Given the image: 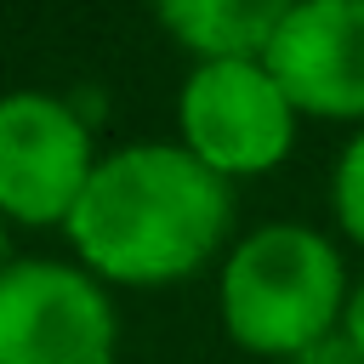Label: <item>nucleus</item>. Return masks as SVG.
Instances as JSON below:
<instances>
[{
    "mask_svg": "<svg viewBox=\"0 0 364 364\" xmlns=\"http://www.w3.org/2000/svg\"><path fill=\"white\" fill-rule=\"evenodd\" d=\"M228 216V176L188 148L136 142L91 171L68 210V239L80 262L114 284H171L222 245Z\"/></svg>",
    "mask_w": 364,
    "mask_h": 364,
    "instance_id": "f257e3e1",
    "label": "nucleus"
},
{
    "mask_svg": "<svg viewBox=\"0 0 364 364\" xmlns=\"http://www.w3.org/2000/svg\"><path fill=\"white\" fill-rule=\"evenodd\" d=\"M341 296H347V273L336 245L290 222L256 228L222 273L228 336L273 358H301L307 347L330 341L341 318Z\"/></svg>",
    "mask_w": 364,
    "mask_h": 364,
    "instance_id": "f03ea898",
    "label": "nucleus"
},
{
    "mask_svg": "<svg viewBox=\"0 0 364 364\" xmlns=\"http://www.w3.org/2000/svg\"><path fill=\"white\" fill-rule=\"evenodd\" d=\"M182 148L210 165L216 176H256L290 154L296 108L262 57H222L199 63L182 85Z\"/></svg>",
    "mask_w": 364,
    "mask_h": 364,
    "instance_id": "7ed1b4c3",
    "label": "nucleus"
},
{
    "mask_svg": "<svg viewBox=\"0 0 364 364\" xmlns=\"http://www.w3.org/2000/svg\"><path fill=\"white\" fill-rule=\"evenodd\" d=\"M0 364H114V307L102 284L63 262L6 267Z\"/></svg>",
    "mask_w": 364,
    "mask_h": 364,
    "instance_id": "20e7f679",
    "label": "nucleus"
},
{
    "mask_svg": "<svg viewBox=\"0 0 364 364\" xmlns=\"http://www.w3.org/2000/svg\"><path fill=\"white\" fill-rule=\"evenodd\" d=\"M85 119L46 91L0 97V210L17 222H68L91 182Z\"/></svg>",
    "mask_w": 364,
    "mask_h": 364,
    "instance_id": "39448f33",
    "label": "nucleus"
},
{
    "mask_svg": "<svg viewBox=\"0 0 364 364\" xmlns=\"http://www.w3.org/2000/svg\"><path fill=\"white\" fill-rule=\"evenodd\" d=\"M262 68L296 114H364V0H296L262 51Z\"/></svg>",
    "mask_w": 364,
    "mask_h": 364,
    "instance_id": "423d86ee",
    "label": "nucleus"
},
{
    "mask_svg": "<svg viewBox=\"0 0 364 364\" xmlns=\"http://www.w3.org/2000/svg\"><path fill=\"white\" fill-rule=\"evenodd\" d=\"M154 11L199 63H222L262 57L296 0H154Z\"/></svg>",
    "mask_w": 364,
    "mask_h": 364,
    "instance_id": "0eeeda50",
    "label": "nucleus"
},
{
    "mask_svg": "<svg viewBox=\"0 0 364 364\" xmlns=\"http://www.w3.org/2000/svg\"><path fill=\"white\" fill-rule=\"evenodd\" d=\"M336 216L364 245V131L341 148V165H336Z\"/></svg>",
    "mask_w": 364,
    "mask_h": 364,
    "instance_id": "6e6552de",
    "label": "nucleus"
},
{
    "mask_svg": "<svg viewBox=\"0 0 364 364\" xmlns=\"http://www.w3.org/2000/svg\"><path fill=\"white\" fill-rule=\"evenodd\" d=\"M296 364H358V353H353V341L341 336V341H318V347H307Z\"/></svg>",
    "mask_w": 364,
    "mask_h": 364,
    "instance_id": "1a4fd4ad",
    "label": "nucleus"
},
{
    "mask_svg": "<svg viewBox=\"0 0 364 364\" xmlns=\"http://www.w3.org/2000/svg\"><path fill=\"white\" fill-rule=\"evenodd\" d=\"M341 336L353 341V353H358V364H364V284L353 290V301H347V313H341Z\"/></svg>",
    "mask_w": 364,
    "mask_h": 364,
    "instance_id": "9d476101",
    "label": "nucleus"
},
{
    "mask_svg": "<svg viewBox=\"0 0 364 364\" xmlns=\"http://www.w3.org/2000/svg\"><path fill=\"white\" fill-rule=\"evenodd\" d=\"M0 256H6V239H0ZM0 273H6V262H0Z\"/></svg>",
    "mask_w": 364,
    "mask_h": 364,
    "instance_id": "9b49d317",
    "label": "nucleus"
}]
</instances>
